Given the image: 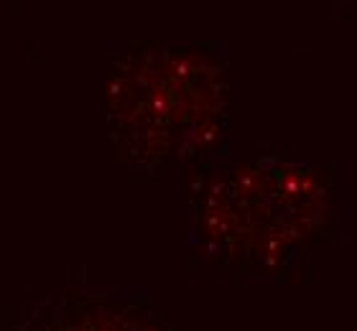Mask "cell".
<instances>
[{
  "label": "cell",
  "instance_id": "obj_1",
  "mask_svg": "<svg viewBox=\"0 0 357 331\" xmlns=\"http://www.w3.org/2000/svg\"><path fill=\"white\" fill-rule=\"evenodd\" d=\"M105 110L110 146L128 169L202 163L230 125L227 69L199 44H130L110 64Z\"/></svg>",
  "mask_w": 357,
  "mask_h": 331
},
{
  "label": "cell",
  "instance_id": "obj_2",
  "mask_svg": "<svg viewBox=\"0 0 357 331\" xmlns=\"http://www.w3.org/2000/svg\"><path fill=\"white\" fill-rule=\"evenodd\" d=\"M329 192L304 163L258 155L197 181L192 235L212 260L240 272H275L319 235Z\"/></svg>",
  "mask_w": 357,
  "mask_h": 331
},
{
  "label": "cell",
  "instance_id": "obj_3",
  "mask_svg": "<svg viewBox=\"0 0 357 331\" xmlns=\"http://www.w3.org/2000/svg\"><path fill=\"white\" fill-rule=\"evenodd\" d=\"M21 331H174L151 311L102 293L44 295L26 311Z\"/></svg>",
  "mask_w": 357,
  "mask_h": 331
}]
</instances>
